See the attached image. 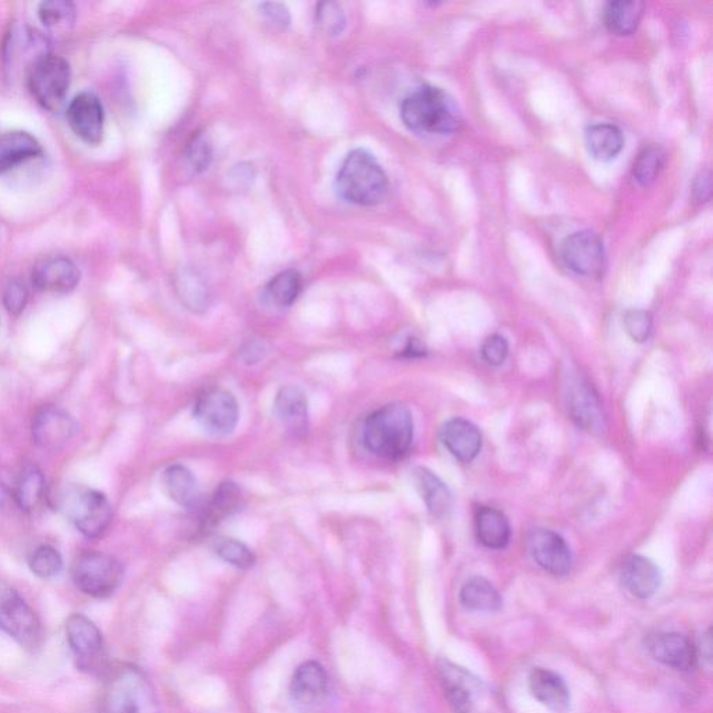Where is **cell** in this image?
<instances>
[{
  "mask_svg": "<svg viewBox=\"0 0 713 713\" xmlns=\"http://www.w3.org/2000/svg\"><path fill=\"white\" fill-rule=\"evenodd\" d=\"M644 14V3L635 0H618L607 3L604 10L606 29L615 36L633 34Z\"/></svg>",
  "mask_w": 713,
  "mask_h": 713,
  "instance_id": "cell-29",
  "label": "cell"
},
{
  "mask_svg": "<svg viewBox=\"0 0 713 713\" xmlns=\"http://www.w3.org/2000/svg\"><path fill=\"white\" fill-rule=\"evenodd\" d=\"M31 572L37 577L49 580L59 576L63 568L62 555L51 545H41L32 552L29 561Z\"/></svg>",
  "mask_w": 713,
  "mask_h": 713,
  "instance_id": "cell-37",
  "label": "cell"
},
{
  "mask_svg": "<svg viewBox=\"0 0 713 713\" xmlns=\"http://www.w3.org/2000/svg\"><path fill=\"white\" fill-rule=\"evenodd\" d=\"M531 555L544 571L554 576H566L571 573L573 557L565 539L554 531L537 528L528 539Z\"/></svg>",
  "mask_w": 713,
  "mask_h": 713,
  "instance_id": "cell-14",
  "label": "cell"
},
{
  "mask_svg": "<svg viewBox=\"0 0 713 713\" xmlns=\"http://www.w3.org/2000/svg\"><path fill=\"white\" fill-rule=\"evenodd\" d=\"M567 408L578 427L593 434H601L605 429V416L598 396L582 379L568 386Z\"/></svg>",
  "mask_w": 713,
  "mask_h": 713,
  "instance_id": "cell-18",
  "label": "cell"
},
{
  "mask_svg": "<svg viewBox=\"0 0 713 713\" xmlns=\"http://www.w3.org/2000/svg\"><path fill=\"white\" fill-rule=\"evenodd\" d=\"M274 410L281 425L295 435L308 429V400L298 386H285L275 397Z\"/></svg>",
  "mask_w": 713,
  "mask_h": 713,
  "instance_id": "cell-23",
  "label": "cell"
},
{
  "mask_svg": "<svg viewBox=\"0 0 713 713\" xmlns=\"http://www.w3.org/2000/svg\"><path fill=\"white\" fill-rule=\"evenodd\" d=\"M79 284L80 270L71 259L66 257L43 259L32 270V285L40 291L68 295Z\"/></svg>",
  "mask_w": 713,
  "mask_h": 713,
  "instance_id": "cell-17",
  "label": "cell"
},
{
  "mask_svg": "<svg viewBox=\"0 0 713 713\" xmlns=\"http://www.w3.org/2000/svg\"><path fill=\"white\" fill-rule=\"evenodd\" d=\"M68 121L75 135L88 146H98L103 138L105 112L101 101L92 92H81L68 108Z\"/></svg>",
  "mask_w": 713,
  "mask_h": 713,
  "instance_id": "cell-15",
  "label": "cell"
},
{
  "mask_svg": "<svg viewBox=\"0 0 713 713\" xmlns=\"http://www.w3.org/2000/svg\"><path fill=\"white\" fill-rule=\"evenodd\" d=\"M0 630L21 646L34 650L41 644L42 627L37 613L12 585L0 580Z\"/></svg>",
  "mask_w": 713,
  "mask_h": 713,
  "instance_id": "cell-7",
  "label": "cell"
},
{
  "mask_svg": "<svg viewBox=\"0 0 713 713\" xmlns=\"http://www.w3.org/2000/svg\"><path fill=\"white\" fill-rule=\"evenodd\" d=\"M46 477L40 468L32 466V464L26 466L21 469L13 492L16 505L26 513L34 512L46 499Z\"/></svg>",
  "mask_w": 713,
  "mask_h": 713,
  "instance_id": "cell-30",
  "label": "cell"
},
{
  "mask_svg": "<svg viewBox=\"0 0 713 713\" xmlns=\"http://www.w3.org/2000/svg\"><path fill=\"white\" fill-rule=\"evenodd\" d=\"M646 650L655 661L676 671H690L699 660L695 645L679 633L651 634L646 638Z\"/></svg>",
  "mask_w": 713,
  "mask_h": 713,
  "instance_id": "cell-16",
  "label": "cell"
},
{
  "mask_svg": "<svg viewBox=\"0 0 713 713\" xmlns=\"http://www.w3.org/2000/svg\"><path fill=\"white\" fill-rule=\"evenodd\" d=\"M71 577L82 594L103 600L109 598L120 587L125 568L113 556L102 552H87L76 561Z\"/></svg>",
  "mask_w": 713,
  "mask_h": 713,
  "instance_id": "cell-6",
  "label": "cell"
},
{
  "mask_svg": "<svg viewBox=\"0 0 713 713\" xmlns=\"http://www.w3.org/2000/svg\"><path fill=\"white\" fill-rule=\"evenodd\" d=\"M66 638L81 671L105 674L109 671L107 650L101 630L81 613H75L66 622Z\"/></svg>",
  "mask_w": 713,
  "mask_h": 713,
  "instance_id": "cell-9",
  "label": "cell"
},
{
  "mask_svg": "<svg viewBox=\"0 0 713 713\" xmlns=\"http://www.w3.org/2000/svg\"><path fill=\"white\" fill-rule=\"evenodd\" d=\"M195 418L204 433L214 438H226L239 424L240 408L229 390L209 388L197 397Z\"/></svg>",
  "mask_w": 713,
  "mask_h": 713,
  "instance_id": "cell-10",
  "label": "cell"
},
{
  "mask_svg": "<svg viewBox=\"0 0 713 713\" xmlns=\"http://www.w3.org/2000/svg\"><path fill=\"white\" fill-rule=\"evenodd\" d=\"M38 16L48 30L66 31L75 23L76 8L73 3L66 0H51V2L41 3Z\"/></svg>",
  "mask_w": 713,
  "mask_h": 713,
  "instance_id": "cell-34",
  "label": "cell"
},
{
  "mask_svg": "<svg viewBox=\"0 0 713 713\" xmlns=\"http://www.w3.org/2000/svg\"><path fill=\"white\" fill-rule=\"evenodd\" d=\"M694 196L699 201L710 200L711 196V175L710 171H701L694 181Z\"/></svg>",
  "mask_w": 713,
  "mask_h": 713,
  "instance_id": "cell-45",
  "label": "cell"
},
{
  "mask_svg": "<svg viewBox=\"0 0 713 713\" xmlns=\"http://www.w3.org/2000/svg\"><path fill=\"white\" fill-rule=\"evenodd\" d=\"M162 484L166 495L187 511L200 506L201 491L195 474L184 464H174L165 469Z\"/></svg>",
  "mask_w": 713,
  "mask_h": 713,
  "instance_id": "cell-24",
  "label": "cell"
},
{
  "mask_svg": "<svg viewBox=\"0 0 713 713\" xmlns=\"http://www.w3.org/2000/svg\"><path fill=\"white\" fill-rule=\"evenodd\" d=\"M562 258L568 269L587 278L604 273V245L594 231L583 230L568 236L562 246Z\"/></svg>",
  "mask_w": 713,
  "mask_h": 713,
  "instance_id": "cell-12",
  "label": "cell"
},
{
  "mask_svg": "<svg viewBox=\"0 0 713 713\" xmlns=\"http://www.w3.org/2000/svg\"><path fill=\"white\" fill-rule=\"evenodd\" d=\"M329 695V676L317 661L301 663L293 674L290 700L296 710L314 712L325 704Z\"/></svg>",
  "mask_w": 713,
  "mask_h": 713,
  "instance_id": "cell-11",
  "label": "cell"
},
{
  "mask_svg": "<svg viewBox=\"0 0 713 713\" xmlns=\"http://www.w3.org/2000/svg\"><path fill=\"white\" fill-rule=\"evenodd\" d=\"M303 290L301 275L295 269L285 270L276 275L267 286L269 300L276 307L289 308L296 303Z\"/></svg>",
  "mask_w": 713,
  "mask_h": 713,
  "instance_id": "cell-32",
  "label": "cell"
},
{
  "mask_svg": "<svg viewBox=\"0 0 713 713\" xmlns=\"http://www.w3.org/2000/svg\"><path fill=\"white\" fill-rule=\"evenodd\" d=\"M9 497H10V494L7 486L0 483V507H3L4 505H7Z\"/></svg>",
  "mask_w": 713,
  "mask_h": 713,
  "instance_id": "cell-46",
  "label": "cell"
},
{
  "mask_svg": "<svg viewBox=\"0 0 713 713\" xmlns=\"http://www.w3.org/2000/svg\"><path fill=\"white\" fill-rule=\"evenodd\" d=\"M446 449L462 463H472L483 447V435L472 422L464 418L449 419L440 430Z\"/></svg>",
  "mask_w": 713,
  "mask_h": 713,
  "instance_id": "cell-20",
  "label": "cell"
},
{
  "mask_svg": "<svg viewBox=\"0 0 713 713\" xmlns=\"http://www.w3.org/2000/svg\"><path fill=\"white\" fill-rule=\"evenodd\" d=\"M624 328L634 341L648 340L652 330V318L644 309H632L624 315Z\"/></svg>",
  "mask_w": 713,
  "mask_h": 713,
  "instance_id": "cell-41",
  "label": "cell"
},
{
  "mask_svg": "<svg viewBox=\"0 0 713 713\" xmlns=\"http://www.w3.org/2000/svg\"><path fill=\"white\" fill-rule=\"evenodd\" d=\"M413 477L428 512L436 518L446 517L452 511L453 497L444 481L425 467L414 468Z\"/></svg>",
  "mask_w": 713,
  "mask_h": 713,
  "instance_id": "cell-25",
  "label": "cell"
},
{
  "mask_svg": "<svg viewBox=\"0 0 713 713\" xmlns=\"http://www.w3.org/2000/svg\"><path fill=\"white\" fill-rule=\"evenodd\" d=\"M585 146L593 158L601 162H610L623 151L624 136L615 125H594L585 131Z\"/></svg>",
  "mask_w": 713,
  "mask_h": 713,
  "instance_id": "cell-28",
  "label": "cell"
},
{
  "mask_svg": "<svg viewBox=\"0 0 713 713\" xmlns=\"http://www.w3.org/2000/svg\"><path fill=\"white\" fill-rule=\"evenodd\" d=\"M42 154L40 141L30 132H0V175L40 158Z\"/></svg>",
  "mask_w": 713,
  "mask_h": 713,
  "instance_id": "cell-22",
  "label": "cell"
},
{
  "mask_svg": "<svg viewBox=\"0 0 713 713\" xmlns=\"http://www.w3.org/2000/svg\"><path fill=\"white\" fill-rule=\"evenodd\" d=\"M400 113L407 129L418 135H449L461 125L455 101L435 87H423L410 93L403 101Z\"/></svg>",
  "mask_w": 713,
  "mask_h": 713,
  "instance_id": "cell-4",
  "label": "cell"
},
{
  "mask_svg": "<svg viewBox=\"0 0 713 713\" xmlns=\"http://www.w3.org/2000/svg\"><path fill=\"white\" fill-rule=\"evenodd\" d=\"M479 543L489 549L506 548L512 537L511 524L505 514L494 507H481L475 518Z\"/></svg>",
  "mask_w": 713,
  "mask_h": 713,
  "instance_id": "cell-27",
  "label": "cell"
},
{
  "mask_svg": "<svg viewBox=\"0 0 713 713\" xmlns=\"http://www.w3.org/2000/svg\"><path fill=\"white\" fill-rule=\"evenodd\" d=\"M242 506V494L234 483L220 484L215 491L211 501L204 508L201 516V531L209 533L217 525L225 522L231 514L240 511Z\"/></svg>",
  "mask_w": 713,
  "mask_h": 713,
  "instance_id": "cell-26",
  "label": "cell"
},
{
  "mask_svg": "<svg viewBox=\"0 0 713 713\" xmlns=\"http://www.w3.org/2000/svg\"><path fill=\"white\" fill-rule=\"evenodd\" d=\"M665 160L666 154L662 148L651 146L643 149L633 166L634 179L643 186L654 184L665 166Z\"/></svg>",
  "mask_w": 713,
  "mask_h": 713,
  "instance_id": "cell-35",
  "label": "cell"
},
{
  "mask_svg": "<svg viewBox=\"0 0 713 713\" xmlns=\"http://www.w3.org/2000/svg\"><path fill=\"white\" fill-rule=\"evenodd\" d=\"M528 687L534 699L551 711L563 713L571 710V690L559 674L544 667L534 669L528 677Z\"/></svg>",
  "mask_w": 713,
  "mask_h": 713,
  "instance_id": "cell-19",
  "label": "cell"
},
{
  "mask_svg": "<svg viewBox=\"0 0 713 713\" xmlns=\"http://www.w3.org/2000/svg\"><path fill=\"white\" fill-rule=\"evenodd\" d=\"M212 549L220 559L230 566L240 568V571H248V568L256 565V556H254L251 549L240 543V541L228 537L215 538Z\"/></svg>",
  "mask_w": 713,
  "mask_h": 713,
  "instance_id": "cell-33",
  "label": "cell"
},
{
  "mask_svg": "<svg viewBox=\"0 0 713 713\" xmlns=\"http://www.w3.org/2000/svg\"><path fill=\"white\" fill-rule=\"evenodd\" d=\"M481 353H483L484 360L489 366H502L508 356V343L501 335H492L485 340Z\"/></svg>",
  "mask_w": 713,
  "mask_h": 713,
  "instance_id": "cell-43",
  "label": "cell"
},
{
  "mask_svg": "<svg viewBox=\"0 0 713 713\" xmlns=\"http://www.w3.org/2000/svg\"><path fill=\"white\" fill-rule=\"evenodd\" d=\"M180 297L192 311H204L208 307L207 287L197 278H184L179 284Z\"/></svg>",
  "mask_w": 713,
  "mask_h": 713,
  "instance_id": "cell-40",
  "label": "cell"
},
{
  "mask_svg": "<svg viewBox=\"0 0 713 713\" xmlns=\"http://www.w3.org/2000/svg\"><path fill=\"white\" fill-rule=\"evenodd\" d=\"M336 190L347 202L374 207L388 197L389 180L372 154L366 149H354L343 160L336 177Z\"/></svg>",
  "mask_w": 713,
  "mask_h": 713,
  "instance_id": "cell-2",
  "label": "cell"
},
{
  "mask_svg": "<svg viewBox=\"0 0 713 713\" xmlns=\"http://www.w3.org/2000/svg\"><path fill=\"white\" fill-rule=\"evenodd\" d=\"M462 605L473 612H496L502 607V596L488 580L469 578L461 591Z\"/></svg>",
  "mask_w": 713,
  "mask_h": 713,
  "instance_id": "cell-31",
  "label": "cell"
},
{
  "mask_svg": "<svg viewBox=\"0 0 713 713\" xmlns=\"http://www.w3.org/2000/svg\"><path fill=\"white\" fill-rule=\"evenodd\" d=\"M261 12L265 16V19H267L270 24L280 27V29H285V27L289 26L290 23L289 10H287L284 4L264 3L261 4Z\"/></svg>",
  "mask_w": 713,
  "mask_h": 713,
  "instance_id": "cell-44",
  "label": "cell"
},
{
  "mask_svg": "<svg viewBox=\"0 0 713 713\" xmlns=\"http://www.w3.org/2000/svg\"><path fill=\"white\" fill-rule=\"evenodd\" d=\"M444 684L445 694L449 700L453 711L455 713H469L472 711V689L464 682L462 674L457 671H450L449 667L444 669Z\"/></svg>",
  "mask_w": 713,
  "mask_h": 713,
  "instance_id": "cell-36",
  "label": "cell"
},
{
  "mask_svg": "<svg viewBox=\"0 0 713 713\" xmlns=\"http://www.w3.org/2000/svg\"><path fill=\"white\" fill-rule=\"evenodd\" d=\"M317 21L326 34L339 36L346 27L345 13L337 3H319Z\"/></svg>",
  "mask_w": 713,
  "mask_h": 713,
  "instance_id": "cell-39",
  "label": "cell"
},
{
  "mask_svg": "<svg viewBox=\"0 0 713 713\" xmlns=\"http://www.w3.org/2000/svg\"><path fill=\"white\" fill-rule=\"evenodd\" d=\"M29 301V290L23 281L14 279L4 289L3 304L10 314L19 315L24 311Z\"/></svg>",
  "mask_w": 713,
  "mask_h": 713,
  "instance_id": "cell-42",
  "label": "cell"
},
{
  "mask_svg": "<svg viewBox=\"0 0 713 713\" xmlns=\"http://www.w3.org/2000/svg\"><path fill=\"white\" fill-rule=\"evenodd\" d=\"M77 428L76 419L68 412L47 406L32 419V440L43 450H58L73 438Z\"/></svg>",
  "mask_w": 713,
  "mask_h": 713,
  "instance_id": "cell-13",
  "label": "cell"
},
{
  "mask_svg": "<svg viewBox=\"0 0 713 713\" xmlns=\"http://www.w3.org/2000/svg\"><path fill=\"white\" fill-rule=\"evenodd\" d=\"M105 676L101 713H160L157 690L140 667L120 665Z\"/></svg>",
  "mask_w": 713,
  "mask_h": 713,
  "instance_id": "cell-3",
  "label": "cell"
},
{
  "mask_svg": "<svg viewBox=\"0 0 713 713\" xmlns=\"http://www.w3.org/2000/svg\"><path fill=\"white\" fill-rule=\"evenodd\" d=\"M185 158L187 164H189V168L195 171L196 175L208 169L212 160V148L206 136L197 135L192 137V140L186 148Z\"/></svg>",
  "mask_w": 713,
  "mask_h": 713,
  "instance_id": "cell-38",
  "label": "cell"
},
{
  "mask_svg": "<svg viewBox=\"0 0 713 713\" xmlns=\"http://www.w3.org/2000/svg\"><path fill=\"white\" fill-rule=\"evenodd\" d=\"M413 439V416L400 403L378 408L363 424L364 447L384 461H400L410 450Z\"/></svg>",
  "mask_w": 713,
  "mask_h": 713,
  "instance_id": "cell-1",
  "label": "cell"
},
{
  "mask_svg": "<svg viewBox=\"0 0 713 713\" xmlns=\"http://www.w3.org/2000/svg\"><path fill=\"white\" fill-rule=\"evenodd\" d=\"M57 506L85 537H102L112 523L113 512L102 492L75 485L60 491Z\"/></svg>",
  "mask_w": 713,
  "mask_h": 713,
  "instance_id": "cell-5",
  "label": "cell"
},
{
  "mask_svg": "<svg viewBox=\"0 0 713 713\" xmlns=\"http://www.w3.org/2000/svg\"><path fill=\"white\" fill-rule=\"evenodd\" d=\"M71 71L68 60L42 53L32 63L29 87L42 108L58 110L62 107L70 87Z\"/></svg>",
  "mask_w": 713,
  "mask_h": 713,
  "instance_id": "cell-8",
  "label": "cell"
},
{
  "mask_svg": "<svg viewBox=\"0 0 713 713\" xmlns=\"http://www.w3.org/2000/svg\"><path fill=\"white\" fill-rule=\"evenodd\" d=\"M622 583L630 594L648 600L660 590L662 573L648 557L632 555L623 562Z\"/></svg>",
  "mask_w": 713,
  "mask_h": 713,
  "instance_id": "cell-21",
  "label": "cell"
}]
</instances>
